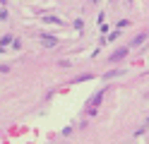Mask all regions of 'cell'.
Segmentation results:
<instances>
[{"label": "cell", "mask_w": 149, "mask_h": 144, "mask_svg": "<svg viewBox=\"0 0 149 144\" xmlns=\"http://www.w3.org/2000/svg\"><path fill=\"white\" fill-rule=\"evenodd\" d=\"M104 89H101L99 94H94V96H91V99H89V113H96V108H99V106H101V99H104Z\"/></svg>", "instance_id": "cell-1"}, {"label": "cell", "mask_w": 149, "mask_h": 144, "mask_svg": "<svg viewBox=\"0 0 149 144\" xmlns=\"http://www.w3.org/2000/svg\"><path fill=\"white\" fill-rule=\"evenodd\" d=\"M39 41H41L43 48H55V46H58V38H53V36H48V34H41Z\"/></svg>", "instance_id": "cell-2"}, {"label": "cell", "mask_w": 149, "mask_h": 144, "mask_svg": "<svg viewBox=\"0 0 149 144\" xmlns=\"http://www.w3.org/2000/svg\"><path fill=\"white\" fill-rule=\"evenodd\" d=\"M125 55H127V48H118V51H116L113 55H111V63H120Z\"/></svg>", "instance_id": "cell-3"}, {"label": "cell", "mask_w": 149, "mask_h": 144, "mask_svg": "<svg viewBox=\"0 0 149 144\" xmlns=\"http://www.w3.org/2000/svg\"><path fill=\"white\" fill-rule=\"evenodd\" d=\"M43 22H46V24H58V26H60L63 19H60V17H53V15H43Z\"/></svg>", "instance_id": "cell-4"}, {"label": "cell", "mask_w": 149, "mask_h": 144, "mask_svg": "<svg viewBox=\"0 0 149 144\" xmlns=\"http://www.w3.org/2000/svg\"><path fill=\"white\" fill-rule=\"evenodd\" d=\"M144 36H147V34H139V36H135V38H132V46H139V43L144 41Z\"/></svg>", "instance_id": "cell-5"}, {"label": "cell", "mask_w": 149, "mask_h": 144, "mask_svg": "<svg viewBox=\"0 0 149 144\" xmlns=\"http://www.w3.org/2000/svg\"><path fill=\"white\" fill-rule=\"evenodd\" d=\"M10 41H12V36H10V34H7V36H3V41H0V48H5Z\"/></svg>", "instance_id": "cell-6"}, {"label": "cell", "mask_w": 149, "mask_h": 144, "mask_svg": "<svg viewBox=\"0 0 149 144\" xmlns=\"http://www.w3.org/2000/svg\"><path fill=\"white\" fill-rule=\"evenodd\" d=\"M82 26H84V22H82V19H77V22H74V29H77V31H82Z\"/></svg>", "instance_id": "cell-7"}, {"label": "cell", "mask_w": 149, "mask_h": 144, "mask_svg": "<svg viewBox=\"0 0 149 144\" xmlns=\"http://www.w3.org/2000/svg\"><path fill=\"white\" fill-rule=\"evenodd\" d=\"M0 19H7V10H0Z\"/></svg>", "instance_id": "cell-8"}]
</instances>
